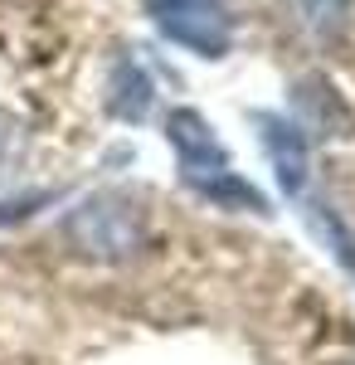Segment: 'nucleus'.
<instances>
[{
	"label": "nucleus",
	"instance_id": "2",
	"mask_svg": "<svg viewBox=\"0 0 355 365\" xmlns=\"http://www.w3.org/2000/svg\"><path fill=\"white\" fill-rule=\"evenodd\" d=\"M146 10L165 39L185 44L200 58H224L234 44V29L219 0H146Z\"/></svg>",
	"mask_w": 355,
	"mask_h": 365
},
{
	"label": "nucleus",
	"instance_id": "4",
	"mask_svg": "<svg viewBox=\"0 0 355 365\" xmlns=\"http://www.w3.org/2000/svg\"><path fill=\"white\" fill-rule=\"evenodd\" d=\"M253 127H258V141H263V151H268V161L277 170V185L287 195H302L307 190V166H312L307 137H302L287 117H268V113L253 117Z\"/></svg>",
	"mask_w": 355,
	"mask_h": 365
},
{
	"label": "nucleus",
	"instance_id": "3",
	"mask_svg": "<svg viewBox=\"0 0 355 365\" xmlns=\"http://www.w3.org/2000/svg\"><path fill=\"white\" fill-rule=\"evenodd\" d=\"M165 137L175 146V156H180V170H185V185H205V180H215V175H229V151H224V141L215 137V127L205 122V117L195 113V108H175V113L165 117Z\"/></svg>",
	"mask_w": 355,
	"mask_h": 365
},
{
	"label": "nucleus",
	"instance_id": "7",
	"mask_svg": "<svg viewBox=\"0 0 355 365\" xmlns=\"http://www.w3.org/2000/svg\"><path fill=\"white\" fill-rule=\"evenodd\" d=\"M307 225H317V234L326 239L331 249H336V258H341V263L355 273V239L346 234V225L331 215V205H321V200H307Z\"/></svg>",
	"mask_w": 355,
	"mask_h": 365
},
{
	"label": "nucleus",
	"instance_id": "5",
	"mask_svg": "<svg viewBox=\"0 0 355 365\" xmlns=\"http://www.w3.org/2000/svg\"><path fill=\"white\" fill-rule=\"evenodd\" d=\"M112 113L122 122H141L151 113V78L141 73L132 58L117 63V83H112Z\"/></svg>",
	"mask_w": 355,
	"mask_h": 365
},
{
	"label": "nucleus",
	"instance_id": "6",
	"mask_svg": "<svg viewBox=\"0 0 355 365\" xmlns=\"http://www.w3.org/2000/svg\"><path fill=\"white\" fill-rule=\"evenodd\" d=\"M287 5H292V15H297L312 34L331 39V34H341V29H346L355 0H287Z\"/></svg>",
	"mask_w": 355,
	"mask_h": 365
},
{
	"label": "nucleus",
	"instance_id": "1",
	"mask_svg": "<svg viewBox=\"0 0 355 365\" xmlns=\"http://www.w3.org/2000/svg\"><path fill=\"white\" fill-rule=\"evenodd\" d=\"M63 234H68L83 253H93V258H127V253L141 249V220H137V210H132L127 200H117V195L83 200L78 210L68 215Z\"/></svg>",
	"mask_w": 355,
	"mask_h": 365
},
{
	"label": "nucleus",
	"instance_id": "8",
	"mask_svg": "<svg viewBox=\"0 0 355 365\" xmlns=\"http://www.w3.org/2000/svg\"><path fill=\"white\" fill-rule=\"evenodd\" d=\"M54 190H39V195H15V200H0V229L5 225H20V220H29L34 210H44V205H54Z\"/></svg>",
	"mask_w": 355,
	"mask_h": 365
}]
</instances>
